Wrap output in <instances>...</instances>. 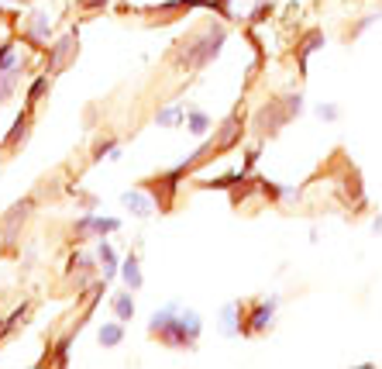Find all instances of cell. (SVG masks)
<instances>
[{"label":"cell","instance_id":"obj_16","mask_svg":"<svg viewBox=\"0 0 382 369\" xmlns=\"http://www.w3.org/2000/svg\"><path fill=\"white\" fill-rule=\"evenodd\" d=\"M0 73H14V45L0 49Z\"/></svg>","mask_w":382,"mask_h":369},{"label":"cell","instance_id":"obj_17","mask_svg":"<svg viewBox=\"0 0 382 369\" xmlns=\"http://www.w3.org/2000/svg\"><path fill=\"white\" fill-rule=\"evenodd\" d=\"M31 35L35 38H49V18L38 11V18H35V28H31Z\"/></svg>","mask_w":382,"mask_h":369},{"label":"cell","instance_id":"obj_3","mask_svg":"<svg viewBox=\"0 0 382 369\" xmlns=\"http://www.w3.org/2000/svg\"><path fill=\"white\" fill-rule=\"evenodd\" d=\"M276 304H279V297H262L258 304H255L252 311V321H248V335H258V331H265L269 324H272V314H276Z\"/></svg>","mask_w":382,"mask_h":369},{"label":"cell","instance_id":"obj_7","mask_svg":"<svg viewBox=\"0 0 382 369\" xmlns=\"http://www.w3.org/2000/svg\"><path fill=\"white\" fill-rule=\"evenodd\" d=\"M76 49V35H66V38H59L55 45H52V55H49V69H59L62 62H66V55Z\"/></svg>","mask_w":382,"mask_h":369},{"label":"cell","instance_id":"obj_11","mask_svg":"<svg viewBox=\"0 0 382 369\" xmlns=\"http://www.w3.org/2000/svg\"><path fill=\"white\" fill-rule=\"evenodd\" d=\"M238 311H241L238 304H228V307L221 311V331H224V335H238V331H241V324H238Z\"/></svg>","mask_w":382,"mask_h":369},{"label":"cell","instance_id":"obj_22","mask_svg":"<svg viewBox=\"0 0 382 369\" xmlns=\"http://www.w3.org/2000/svg\"><path fill=\"white\" fill-rule=\"evenodd\" d=\"M42 90H45V79H35V86H31V101H38Z\"/></svg>","mask_w":382,"mask_h":369},{"label":"cell","instance_id":"obj_14","mask_svg":"<svg viewBox=\"0 0 382 369\" xmlns=\"http://www.w3.org/2000/svg\"><path fill=\"white\" fill-rule=\"evenodd\" d=\"M155 121L162 125V128H176L179 121H183V107L173 104V107H162L158 114H155Z\"/></svg>","mask_w":382,"mask_h":369},{"label":"cell","instance_id":"obj_19","mask_svg":"<svg viewBox=\"0 0 382 369\" xmlns=\"http://www.w3.org/2000/svg\"><path fill=\"white\" fill-rule=\"evenodd\" d=\"M337 114H341V110L334 104H317V118H320V121H337Z\"/></svg>","mask_w":382,"mask_h":369},{"label":"cell","instance_id":"obj_23","mask_svg":"<svg viewBox=\"0 0 382 369\" xmlns=\"http://www.w3.org/2000/svg\"><path fill=\"white\" fill-rule=\"evenodd\" d=\"M83 7H100V4H107V0H79Z\"/></svg>","mask_w":382,"mask_h":369},{"label":"cell","instance_id":"obj_10","mask_svg":"<svg viewBox=\"0 0 382 369\" xmlns=\"http://www.w3.org/2000/svg\"><path fill=\"white\" fill-rule=\"evenodd\" d=\"M114 314H117V321H131L134 317V297L127 290H121V293H114Z\"/></svg>","mask_w":382,"mask_h":369},{"label":"cell","instance_id":"obj_5","mask_svg":"<svg viewBox=\"0 0 382 369\" xmlns=\"http://www.w3.org/2000/svg\"><path fill=\"white\" fill-rule=\"evenodd\" d=\"M117 228H121L117 217H93V214H86V217H79L76 221V235H86V232L103 235V232H117Z\"/></svg>","mask_w":382,"mask_h":369},{"label":"cell","instance_id":"obj_20","mask_svg":"<svg viewBox=\"0 0 382 369\" xmlns=\"http://www.w3.org/2000/svg\"><path fill=\"white\" fill-rule=\"evenodd\" d=\"M286 110H289V114H300V110H303V93H289V97H286Z\"/></svg>","mask_w":382,"mask_h":369},{"label":"cell","instance_id":"obj_6","mask_svg":"<svg viewBox=\"0 0 382 369\" xmlns=\"http://www.w3.org/2000/svg\"><path fill=\"white\" fill-rule=\"evenodd\" d=\"M121 204H125L127 211L134 214V217H149L155 208V200L149 197V193H141V190H127L125 197H121Z\"/></svg>","mask_w":382,"mask_h":369},{"label":"cell","instance_id":"obj_12","mask_svg":"<svg viewBox=\"0 0 382 369\" xmlns=\"http://www.w3.org/2000/svg\"><path fill=\"white\" fill-rule=\"evenodd\" d=\"M100 263H103V280H114L117 276V256H114V249L107 245V242H100Z\"/></svg>","mask_w":382,"mask_h":369},{"label":"cell","instance_id":"obj_18","mask_svg":"<svg viewBox=\"0 0 382 369\" xmlns=\"http://www.w3.org/2000/svg\"><path fill=\"white\" fill-rule=\"evenodd\" d=\"M238 128H241V125H238V118H231L228 125H224V132H221V145H231V142H234V135H238Z\"/></svg>","mask_w":382,"mask_h":369},{"label":"cell","instance_id":"obj_2","mask_svg":"<svg viewBox=\"0 0 382 369\" xmlns=\"http://www.w3.org/2000/svg\"><path fill=\"white\" fill-rule=\"evenodd\" d=\"M224 49V28H214V31H207L200 42H193L190 45V55H186V66H207L214 55Z\"/></svg>","mask_w":382,"mask_h":369},{"label":"cell","instance_id":"obj_8","mask_svg":"<svg viewBox=\"0 0 382 369\" xmlns=\"http://www.w3.org/2000/svg\"><path fill=\"white\" fill-rule=\"evenodd\" d=\"M100 345L103 348H114V345H121L125 342V324L121 321H107V324H100Z\"/></svg>","mask_w":382,"mask_h":369},{"label":"cell","instance_id":"obj_4","mask_svg":"<svg viewBox=\"0 0 382 369\" xmlns=\"http://www.w3.org/2000/svg\"><path fill=\"white\" fill-rule=\"evenodd\" d=\"M289 118H293V114L279 104L262 107V110H258V128H262V132H279V125H286Z\"/></svg>","mask_w":382,"mask_h":369},{"label":"cell","instance_id":"obj_13","mask_svg":"<svg viewBox=\"0 0 382 369\" xmlns=\"http://www.w3.org/2000/svg\"><path fill=\"white\" fill-rule=\"evenodd\" d=\"M317 49H324V35H320V31H310L303 38V45H300V66H303V69H306L310 52H317Z\"/></svg>","mask_w":382,"mask_h":369},{"label":"cell","instance_id":"obj_21","mask_svg":"<svg viewBox=\"0 0 382 369\" xmlns=\"http://www.w3.org/2000/svg\"><path fill=\"white\" fill-rule=\"evenodd\" d=\"M11 86H14V73H0V101L11 93Z\"/></svg>","mask_w":382,"mask_h":369},{"label":"cell","instance_id":"obj_15","mask_svg":"<svg viewBox=\"0 0 382 369\" xmlns=\"http://www.w3.org/2000/svg\"><path fill=\"white\" fill-rule=\"evenodd\" d=\"M186 125H190V132H193V135H207V128H210V118H207L204 110H190V114H186Z\"/></svg>","mask_w":382,"mask_h":369},{"label":"cell","instance_id":"obj_9","mask_svg":"<svg viewBox=\"0 0 382 369\" xmlns=\"http://www.w3.org/2000/svg\"><path fill=\"white\" fill-rule=\"evenodd\" d=\"M121 276H125L127 290H141V266H138V256H127L125 266H121Z\"/></svg>","mask_w":382,"mask_h":369},{"label":"cell","instance_id":"obj_1","mask_svg":"<svg viewBox=\"0 0 382 369\" xmlns=\"http://www.w3.org/2000/svg\"><path fill=\"white\" fill-rule=\"evenodd\" d=\"M149 328L166 345H173V348H190V345L200 339V331H204L200 314L197 311H179V304H166L162 311H155Z\"/></svg>","mask_w":382,"mask_h":369}]
</instances>
